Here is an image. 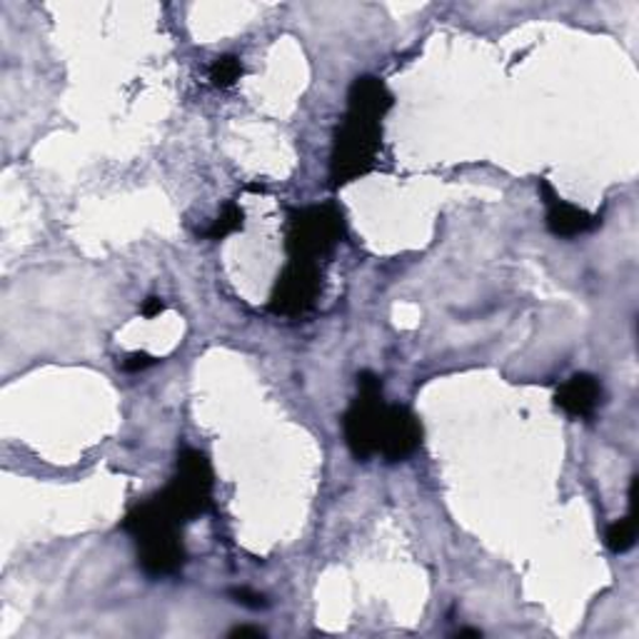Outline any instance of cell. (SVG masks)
Wrapping results in <instances>:
<instances>
[{"instance_id": "cell-1", "label": "cell", "mask_w": 639, "mask_h": 639, "mask_svg": "<svg viewBox=\"0 0 639 639\" xmlns=\"http://www.w3.org/2000/svg\"><path fill=\"white\" fill-rule=\"evenodd\" d=\"M123 532L135 539L138 565L150 577L178 575L185 565V545L178 519L160 505L158 497L138 503L123 519Z\"/></svg>"}, {"instance_id": "cell-2", "label": "cell", "mask_w": 639, "mask_h": 639, "mask_svg": "<svg viewBox=\"0 0 639 639\" xmlns=\"http://www.w3.org/2000/svg\"><path fill=\"white\" fill-rule=\"evenodd\" d=\"M383 120L349 113L335 133L333 155H329V185L339 187L367 175L375 168L377 150L383 145Z\"/></svg>"}, {"instance_id": "cell-3", "label": "cell", "mask_w": 639, "mask_h": 639, "mask_svg": "<svg viewBox=\"0 0 639 639\" xmlns=\"http://www.w3.org/2000/svg\"><path fill=\"white\" fill-rule=\"evenodd\" d=\"M180 525L193 523L213 507V467L210 459L193 447H183L178 455V473L165 489L155 495Z\"/></svg>"}, {"instance_id": "cell-4", "label": "cell", "mask_w": 639, "mask_h": 639, "mask_svg": "<svg viewBox=\"0 0 639 639\" xmlns=\"http://www.w3.org/2000/svg\"><path fill=\"white\" fill-rule=\"evenodd\" d=\"M345 237L343 210L333 203L295 207L287 213L285 250L290 260H307L317 263L325 257L339 240Z\"/></svg>"}, {"instance_id": "cell-5", "label": "cell", "mask_w": 639, "mask_h": 639, "mask_svg": "<svg viewBox=\"0 0 639 639\" xmlns=\"http://www.w3.org/2000/svg\"><path fill=\"white\" fill-rule=\"evenodd\" d=\"M387 403L383 397V379L375 373L357 375V397L343 417V433L345 443L359 463H367L369 457L377 455V439L379 427H383Z\"/></svg>"}, {"instance_id": "cell-6", "label": "cell", "mask_w": 639, "mask_h": 639, "mask_svg": "<svg viewBox=\"0 0 639 639\" xmlns=\"http://www.w3.org/2000/svg\"><path fill=\"white\" fill-rule=\"evenodd\" d=\"M323 293V273L317 263L307 260H290L270 295V313L283 317H300L315 307Z\"/></svg>"}, {"instance_id": "cell-7", "label": "cell", "mask_w": 639, "mask_h": 639, "mask_svg": "<svg viewBox=\"0 0 639 639\" xmlns=\"http://www.w3.org/2000/svg\"><path fill=\"white\" fill-rule=\"evenodd\" d=\"M423 445V425L407 407L387 405L383 427H379L377 455L387 463H403Z\"/></svg>"}, {"instance_id": "cell-8", "label": "cell", "mask_w": 639, "mask_h": 639, "mask_svg": "<svg viewBox=\"0 0 639 639\" xmlns=\"http://www.w3.org/2000/svg\"><path fill=\"white\" fill-rule=\"evenodd\" d=\"M602 395H605L602 385H599L597 377L577 373L557 389L555 403L557 407H562L569 417L587 419L597 413L599 403H602Z\"/></svg>"}, {"instance_id": "cell-9", "label": "cell", "mask_w": 639, "mask_h": 639, "mask_svg": "<svg viewBox=\"0 0 639 639\" xmlns=\"http://www.w3.org/2000/svg\"><path fill=\"white\" fill-rule=\"evenodd\" d=\"M393 93H389L383 80L375 75L355 78L347 93V110L349 113L383 120L389 108H393Z\"/></svg>"}, {"instance_id": "cell-10", "label": "cell", "mask_w": 639, "mask_h": 639, "mask_svg": "<svg viewBox=\"0 0 639 639\" xmlns=\"http://www.w3.org/2000/svg\"><path fill=\"white\" fill-rule=\"evenodd\" d=\"M599 225H602V217L599 215H589L587 210L569 205L557 195L547 200V230L557 237H577L592 233Z\"/></svg>"}, {"instance_id": "cell-11", "label": "cell", "mask_w": 639, "mask_h": 639, "mask_svg": "<svg viewBox=\"0 0 639 639\" xmlns=\"http://www.w3.org/2000/svg\"><path fill=\"white\" fill-rule=\"evenodd\" d=\"M637 542V515L635 509L629 513L627 517L617 519V523L609 525L607 529V547L612 549V552L622 555L627 549H632Z\"/></svg>"}, {"instance_id": "cell-12", "label": "cell", "mask_w": 639, "mask_h": 639, "mask_svg": "<svg viewBox=\"0 0 639 639\" xmlns=\"http://www.w3.org/2000/svg\"><path fill=\"white\" fill-rule=\"evenodd\" d=\"M245 227V213H243V207H240L237 203H230L223 207V213L217 215V220L213 223V227H207L205 230V237L210 240H223L227 235H233L237 233V230H243Z\"/></svg>"}, {"instance_id": "cell-13", "label": "cell", "mask_w": 639, "mask_h": 639, "mask_svg": "<svg viewBox=\"0 0 639 639\" xmlns=\"http://www.w3.org/2000/svg\"><path fill=\"white\" fill-rule=\"evenodd\" d=\"M240 75H243V63H240L237 55H220L210 65V83L215 88H233Z\"/></svg>"}, {"instance_id": "cell-14", "label": "cell", "mask_w": 639, "mask_h": 639, "mask_svg": "<svg viewBox=\"0 0 639 639\" xmlns=\"http://www.w3.org/2000/svg\"><path fill=\"white\" fill-rule=\"evenodd\" d=\"M230 597H233L237 605H243L247 609H265L267 607V599L263 595L253 592V589H247V587L230 589Z\"/></svg>"}, {"instance_id": "cell-15", "label": "cell", "mask_w": 639, "mask_h": 639, "mask_svg": "<svg viewBox=\"0 0 639 639\" xmlns=\"http://www.w3.org/2000/svg\"><path fill=\"white\" fill-rule=\"evenodd\" d=\"M155 363H158V359L153 355H148V353H130L123 359V369H125V373H143V369L153 367Z\"/></svg>"}, {"instance_id": "cell-16", "label": "cell", "mask_w": 639, "mask_h": 639, "mask_svg": "<svg viewBox=\"0 0 639 639\" xmlns=\"http://www.w3.org/2000/svg\"><path fill=\"white\" fill-rule=\"evenodd\" d=\"M165 310V303L160 297H148L143 305H140V313H143V317H158L160 313H163Z\"/></svg>"}, {"instance_id": "cell-17", "label": "cell", "mask_w": 639, "mask_h": 639, "mask_svg": "<svg viewBox=\"0 0 639 639\" xmlns=\"http://www.w3.org/2000/svg\"><path fill=\"white\" fill-rule=\"evenodd\" d=\"M265 632L260 627H235L230 637H263Z\"/></svg>"}]
</instances>
